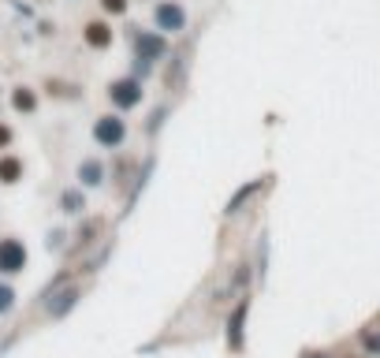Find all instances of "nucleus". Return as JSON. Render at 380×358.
Wrapping results in <instances>:
<instances>
[{
	"mask_svg": "<svg viewBox=\"0 0 380 358\" xmlns=\"http://www.w3.org/2000/svg\"><path fill=\"white\" fill-rule=\"evenodd\" d=\"M101 8H105V11H112V15H120V11L127 8V0H101Z\"/></svg>",
	"mask_w": 380,
	"mask_h": 358,
	"instance_id": "nucleus-6",
	"label": "nucleus"
},
{
	"mask_svg": "<svg viewBox=\"0 0 380 358\" xmlns=\"http://www.w3.org/2000/svg\"><path fill=\"white\" fill-rule=\"evenodd\" d=\"M112 97H115L120 105H135V101H138V86H135V83H115V86H112Z\"/></svg>",
	"mask_w": 380,
	"mask_h": 358,
	"instance_id": "nucleus-3",
	"label": "nucleus"
},
{
	"mask_svg": "<svg viewBox=\"0 0 380 358\" xmlns=\"http://www.w3.org/2000/svg\"><path fill=\"white\" fill-rule=\"evenodd\" d=\"M86 41H90L93 48H105V45L112 41V30H108L105 23H90V26H86Z\"/></svg>",
	"mask_w": 380,
	"mask_h": 358,
	"instance_id": "nucleus-2",
	"label": "nucleus"
},
{
	"mask_svg": "<svg viewBox=\"0 0 380 358\" xmlns=\"http://www.w3.org/2000/svg\"><path fill=\"white\" fill-rule=\"evenodd\" d=\"M97 138H101V142H120V138H123L120 120H105L101 127H97Z\"/></svg>",
	"mask_w": 380,
	"mask_h": 358,
	"instance_id": "nucleus-4",
	"label": "nucleus"
},
{
	"mask_svg": "<svg viewBox=\"0 0 380 358\" xmlns=\"http://www.w3.org/2000/svg\"><path fill=\"white\" fill-rule=\"evenodd\" d=\"M0 265H4V269H15V265H23V250L15 247V242H8V247L0 250Z\"/></svg>",
	"mask_w": 380,
	"mask_h": 358,
	"instance_id": "nucleus-5",
	"label": "nucleus"
},
{
	"mask_svg": "<svg viewBox=\"0 0 380 358\" xmlns=\"http://www.w3.org/2000/svg\"><path fill=\"white\" fill-rule=\"evenodd\" d=\"M157 23H160V30H172V34H175V30H183L187 15H183V8H179V4H172V0H168V4L157 8Z\"/></svg>",
	"mask_w": 380,
	"mask_h": 358,
	"instance_id": "nucleus-1",
	"label": "nucleus"
}]
</instances>
